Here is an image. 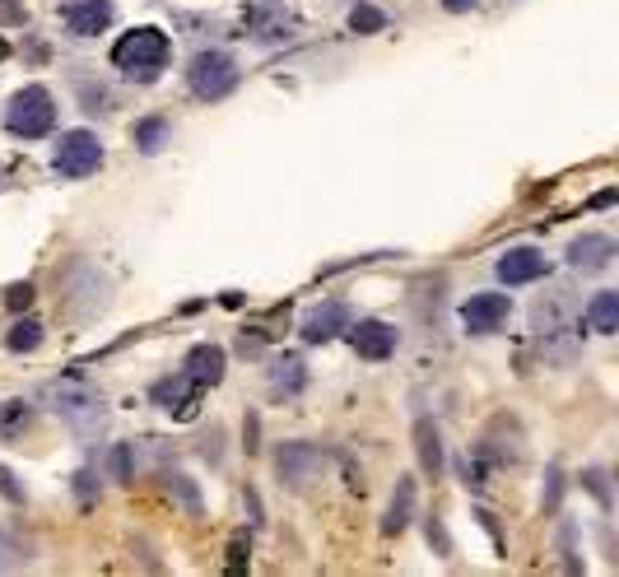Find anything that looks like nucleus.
Returning a JSON list of instances; mask_svg holds the SVG:
<instances>
[{
  "label": "nucleus",
  "mask_w": 619,
  "mask_h": 577,
  "mask_svg": "<svg viewBox=\"0 0 619 577\" xmlns=\"http://www.w3.org/2000/svg\"><path fill=\"white\" fill-rule=\"evenodd\" d=\"M168 56H173V38L154 24H140L112 42V66L131 84H154L168 70Z\"/></svg>",
  "instance_id": "nucleus-1"
},
{
  "label": "nucleus",
  "mask_w": 619,
  "mask_h": 577,
  "mask_svg": "<svg viewBox=\"0 0 619 577\" xmlns=\"http://www.w3.org/2000/svg\"><path fill=\"white\" fill-rule=\"evenodd\" d=\"M238 84H243V66L224 47H205V52H196L187 61V89L201 103H224Z\"/></svg>",
  "instance_id": "nucleus-2"
},
{
  "label": "nucleus",
  "mask_w": 619,
  "mask_h": 577,
  "mask_svg": "<svg viewBox=\"0 0 619 577\" xmlns=\"http://www.w3.org/2000/svg\"><path fill=\"white\" fill-rule=\"evenodd\" d=\"M56 126V98L47 84H24L5 108V131L14 140H42Z\"/></svg>",
  "instance_id": "nucleus-3"
},
{
  "label": "nucleus",
  "mask_w": 619,
  "mask_h": 577,
  "mask_svg": "<svg viewBox=\"0 0 619 577\" xmlns=\"http://www.w3.org/2000/svg\"><path fill=\"white\" fill-rule=\"evenodd\" d=\"M42 396L52 401V410L66 419L75 433H89L94 424H103V396H98L89 382H80V377H61V382H52Z\"/></svg>",
  "instance_id": "nucleus-4"
},
{
  "label": "nucleus",
  "mask_w": 619,
  "mask_h": 577,
  "mask_svg": "<svg viewBox=\"0 0 619 577\" xmlns=\"http://www.w3.org/2000/svg\"><path fill=\"white\" fill-rule=\"evenodd\" d=\"M52 168H56V177H66V182L94 177L98 168H103V140H98L94 131H84V126L61 131V140H56V149H52Z\"/></svg>",
  "instance_id": "nucleus-5"
},
{
  "label": "nucleus",
  "mask_w": 619,
  "mask_h": 577,
  "mask_svg": "<svg viewBox=\"0 0 619 577\" xmlns=\"http://www.w3.org/2000/svg\"><path fill=\"white\" fill-rule=\"evenodd\" d=\"M350 322H354L350 303H345V298H326V303L303 312L298 336H303V345H331V340H340L345 331H350Z\"/></svg>",
  "instance_id": "nucleus-6"
},
{
  "label": "nucleus",
  "mask_w": 619,
  "mask_h": 577,
  "mask_svg": "<svg viewBox=\"0 0 619 577\" xmlns=\"http://www.w3.org/2000/svg\"><path fill=\"white\" fill-rule=\"evenodd\" d=\"M322 461H326L322 447H317V443H303V438L275 447V475H280L284 489H308V484L317 480Z\"/></svg>",
  "instance_id": "nucleus-7"
},
{
  "label": "nucleus",
  "mask_w": 619,
  "mask_h": 577,
  "mask_svg": "<svg viewBox=\"0 0 619 577\" xmlns=\"http://www.w3.org/2000/svg\"><path fill=\"white\" fill-rule=\"evenodd\" d=\"M243 28L247 38L266 42V47H275V42H289L298 33V19L284 5H275V0H256V5H247L243 10Z\"/></svg>",
  "instance_id": "nucleus-8"
},
{
  "label": "nucleus",
  "mask_w": 619,
  "mask_h": 577,
  "mask_svg": "<svg viewBox=\"0 0 619 577\" xmlns=\"http://www.w3.org/2000/svg\"><path fill=\"white\" fill-rule=\"evenodd\" d=\"M112 19H117L112 0H61V24L70 38H98L112 28Z\"/></svg>",
  "instance_id": "nucleus-9"
},
{
  "label": "nucleus",
  "mask_w": 619,
  "mask_h": 577,
  "mask_svg": "<svg viewBox=\"0 0 619 577\" xmlns=\"http://www.w3.org/2000/svg\"><path fill=\"white\" fill-rule=\"evenodd\" d=\"M508 312H512V298L508 294H471L461 303V326L471 336H494L508 326Z\"/></svg>",
  "instance_id": "nucleus-10"
},
{
  "label": "nucleus",
  "mask_w": 619,
  "mask_h": 577,
  "mask_svg": "<svg viewBox=\"0 0 619 577\" xmlns=\"http://www.w3.org/2000/svg\"><path fill=\"white\" fill-rule=\"evenodd\" d=\"M350 345L359 359H391L396 354V345H401V331L391 322H382V317H364V322L354 326L350 322Z\"/></svg>",
  "instance_id": "nucleus-11"
},
{
  "label": "nucleus",
  "mask_w": 619,
  "mask_h": 577,
  "mask_svg": "<svg viewBox=\"0 0 619 577\" xmlns=\"http://www.w3.org/2000/svg\"><path fill=\"white\" fill-rule=\"evenodd\" d=\"M494 275L503 284H536L540 275H550V261H545L540 247H508L494 261Z\"/></svg>",
  "instance_id": "nucleus-12"
},
{
  "label": "nucleus",
  "mask_w": 619,
  "mask_h": 577,
  "mask_svg": "<svg viewBox=\"0 0 619 577\" xmlns=\"http://www.w3.org/2000/svg\"><path fill=\"white\" fill-rule=\"evenodd\" d=\"M196 396H201V387H196L187 373L159 377V382L149 387V401L159 405V410H168V415H182V419L196 415Z\"/></svg>",
  "instance_id": "nucleus-13"
},
{
  "label": "nucleus",
  "mask_w": 619,
  "mask_h": 577,
  "mask_svg": "<svg viewBox=\"0 0 619 577\" xmlns=\"http://www.w3.org/2000/svg\"><path fill=\"white\" fill-rule=\"evenodd\" d=\"M182 373L196 382V387H219L224 382V373H229V354H224V345H191L187 349V359H182Z\"/></svg>",
  "instance_id": "nucleus-14"
},
{
  "label": "nucleus",
  "mask_w": 619,
  "mask_h": 577,
  "mask_svg": "<svg viewBox=\"0 0 619 577\" xmlns=\"http://www.w3.org/2000/svg\"><path fill=\"white\" fill-rule=\"evenodd\" d=\"M615 256H619V247H615V238H610V233H582V238L568 242V266L582 270V275L606 270Z\"/></svg>",
  "instance_id": "nucleus-15"
},
{
  "label": "nucleus",
  "mask_w": 619,
  "mask_h": 577,
  "mask_svg": "<svg viewBox=\"0 0 619 577\" xmlns=\"http://www.w3.org/2000/svg\"><path fill=\"white\" fill-rule=\"evenodd\" d=\"M266 382L275 396H298V391L308 387V363H303V354H294V349L275 354L266 368Z\"/></svg>",
  "instance_id": "nucleus-16"
},
{
  "label": "nucleus",
  "mask_w": 619,
  "mask_h": 577,
  "mask_svg": "<svg viewBox=\"0 0 619 577\" xmlns=\"http://www.w3.org/2000/svg\"><path fill=\"white\" fill-rule=\"evenodd\" d=\"M415 498H419L415 475H401V480H396V489H391L387 512H382V536H401L405 526L415 522Z\"/></svg>",
  "instance_id": "nucleus-17"
},
{
  "label": "nucleus",
  "mask_w": 619,
  "mask_h": 577,
  "mask_svg": "<svg viewBox=\"0 0 619 577\" xmlns=\"http://www.w3.org/2000/svg\"><path fill=\"white\" fill-rule=\"evenodd\" d=\"M415 457H419V470H424L429 480H443L447 457H443V433H438L433 419H415Z\"/></svg>",
  "instance_id": "nucleus-18"
},
{
  "label": "nucleus",
  "mask_w": 619,
  "mask_h": 577,
  "mask_svg": "<svg viewBox=\"0 0 619 577\" xmlns=\"http://www.w3.org/2000/svg\"><path fill=\"white\" fill-rule=\"evenodd\" d=\"M131 145L145 154V159H154V154H163V149L173 145V121L159 117V112H149V117H140L131 126Z\"/></svg>",
  "instance_id": "nucleus-19"
},
{
  "label": "nucleus",
  "mask_w": 619,
  "mask_h": 577,
  "mask_svg": "<svg viewBox=\"0 0 619 577\" xmlns=\"http://www.w3.org/2000/svg\"><path fill=\"white\" fill-rule=\"evenodd\" d=\"M587 331H596V336H615L619 331V294L615 289L592 294V303H587Z\"/></svg>",
  "instance_id": "nucleus-20"
},
{
  "label": "nucleus",
  "mask_w": 619,
  "mask_h": 577,
  "mask_svg": "<svg viewBox=\"0 0 619 577\" xmlns=\"http://www.w3.org/2000/svg\"><path fill=\"white\" fill-rule=\"evenodd\" d=\"M163 484H168L173 503L187 512V517H201V512H205L201 489H196V480H191V475H182V470H168V475H163Z\"/></svg>",
  "instance_id": "nucleus-21"
},
{
  "label": "nucleus",
  "mask_w": 619,
  "mask_h": 577,
  "mask_svg": "<svg viewBox=\"0 0 619 577\" xmlns=\"http://www.w3.org/2000/svg\"><path fill=\"white\" fill-rule=\"evenodd\" d=\"M42 336H47V331H42L38 317H19V322L5 331V349H10V354H33V349L42 345Z\"/></svg>",
  "instance_id": "nucleus-22"
},
{
  "label": "nucleus",
  "mask_w": 619,
  "mask_h": 577,
  "mask_svg": "<svg viewBox=\"0 0 619 577\" xmlns=\"http://www.w3.org/2000/svg\"><path fill=\"white\" fill-rule=\"evenodd\" d=\"M350 33H359V38L387 33V14L377 10V5H368V0H354V10H350Z\"/></svg>",
  "instance_id": "nucleus-23"
},
{
  "label": "nucleus",
  "mask_w": 619,
  "mask_h": 577,
  "mask_svg": "<svg viewBox=\"0 0 619 577\" xmlns=\"http://www.w3.org/2000/svg\"><path fill=\"white\" fill-rule=\"evenodd\" d=\"M108 480H117V484L135 480V447L131 443H112L108 447Z\"/></svg>",
  "instance_id": "nucleus-24"
},
{
  "label": "nucleus",
  "mask_w": 619,
  "mask_h": 577,
  "mask_svg": "<svg viewBox=\"0 0 619 577\" xmlns=\"http://www.w3.org/2000/svg\"><path fill=\"white\" fill-rule=\"evenodd\" d=\"M28 419H33V405L28 401H5L0 405V433L5 438H19L28 429Z\"/></svg>",
  "instance_id": "nucleus-25"
},
{
  "label": "nucleus",
  "mask_w": 619,
  "mask_h": 577,
  "mask_svg": "<svg viewBox=\"0 0 619 577\" xmlns=\"http://www.w3.org/2000/svg\"><path fill=\"white\" fill-rule=\"evenodd\" d=\"M559 498H564V470H559V461H550L545 466V489H540V508L559 512Z\"/></svg>",
  "instance_id": "nucleus-26"
},
{
  "label": "nucleus",
  "mask_w": 619,
  "mask_h": 577,
  "mask_svg": "<svg viewBox=\"0 0 619 577\" xmlns=\"http://www.w3.org/2000/svg\"><path fill=\"white\" fill-rule=\"evenodd\" d=\"M28 559H33V554H28L24 540L0 536V568H19V564H28Z\"/></svg>",
  "instance_id": "nucleus-27"
},
{
  "label": "nucleus",
  "mask_w": 619,
  "mask_h": 577,
  "mask_svg": "<svg viewBox=\"0 0 619 577\" xmlns=\"http://www.w3.org/2000/svg\"><path fill=\"white\" fill-rule=\"evenodd\" d=\"M0 28H28V5L24 0H0Z\"/></svg>",
  "instance_id": "nucleus-28"
},
{
  "label": "nucleus",
  "mask_w": 619,
  "mask_h": 577,
  "mask_svg": "<svg viewBox=\"0 0 619 577\" xmlns=\"http://www.w3.org/2000/svg\"><path fill=\"white\" fill-rule=\"evenodd\" d=\"M582 484H587V489H592V494H596V503H601V508H610V484H606V470H601V466L582 470Z\"/></svg>",
  "instance_id": "nucleus-29"
},
{
  "label": "nucleus",
  "mask_w": 619,
  "mask_h": 577,
  "mask_svg": "<svg viewBox=\"0 0 619 577\" xmlns=\"http://www.w3.org/2000/svg\"><path fill=\"white\" fill-rule=\"evenodd\" d=\"M559 550H564V568H568V573H582V559L573 554V522L559 526Z\"/></svg>",
  "instance_id": "nucleus-30"
},
{
  "label": "nucleus",
  "mask_w": 619,
  "mask_h": 577,
  "mask_svg": "<svg viewBox=\"0 0 619 577\" xmlns=\"http://www.w3.org/2000/svg\"><path fill=\"white\" fill-rule=\"evenodd\" d=\"M80 98H84V112H108V89H94V84H80Z\"/></svg>",
  "instance_id": "nucleus-31"
},
{
  "label": "nucleus",
  "mask_w": 619,
  "mask_h": 577,
  "mask_svg": "<svg viewBox=\"0 0 619 577\" xmlns=\"http://www.w3.org/2000/svg\"><path fill=\"white\" fill-rule=\"evenodd\" d=\"M424 531H429V545H433V550H438V554H443V559H447V554H452V540H447V526L438 522V517H429V526H424Z\"/></svg>",
  "instance_id": "nucleus-32"
},
{
  "label": "nucleus",
  "mask_w": 619,
  "mask_h": 577,
  "mask_svg": "<svg viewBox=\"0 0 619 577\" xmlns=\"http://www.w3.org/2000/svg\"><path fill=\"white\" fill-rule=\"evenodd\" d=\"M0 494L10 498L14 508H19V503H24V489H19V480H14V470H5V466H0Z\"/></svg>",
  "instance_id": "nucleus-33"
},
{
  "label": "nucleus",
  "mask_w": 619,
  "mask_h": 577,
  "mask_svg": "<svg viewBox=\"0 0 619 577\" xmlns=\"http://www.w3.org/2000/svg\"><path fill=\"white\" fill-rule=\"evenodd\" d=\"M247 550H252V540H247V536H233V545H229V573H238V568H243Z\"/></svg>",
  "instance_id": "nucleus-34"
},
{
  "label": "nucleus",
  "mask_w": 619,
  "mask_h": 577,
  "mask_svg": "<svg viewBox=\"0 0 619 577\" xmlns=\"http://www.w3.org/2000/svg\"><path fill=\"white\" fill-rule=\"evenodd\" d=\"M5 303H10L14 312H24L28 303H33V284H14L10 294H5Z\"/></svg>",
  "instance_id": "nucleus-35"
},
{
  "label": "nucleus",
  "mask_w": 619,
  "mask_h": 577,
  "mask_svg": "<svg viewBox=\"0 0 619 577\" xmlns=\"http://www.w3.org/2000/svg\"><path fill=\"white\" fill-rule=\"evenodd\" d=\"M94 480H98L94 470H80V475H75V494H80V498H94Z\"/></svg>",
  "instance_id": "nucleus-36"
},
{
  "label": "nucleus",
  "mask_w": 619,
  "mask_h": 577,
  "mask_svg": "<svg viewBox=\"0 0 619 577\" xmlns=\"http://www.w3.org/2000/svg\"><path fill=\"white\" fill-rule=\"evenodd\" d=\"M256 433H261V419H256V415H247V419H243V438H247V452H256V447H261V443H256Z\"/></svg>",
  "instance_id": "nucleus-37"
},
{
  "label": "nucleus",
  "mask_w": 619,
  "mask_h": 577,
  "mask_svg": "<svg viewBox=\"0 0 619 577\" xmlns=\"http://www.w3.org/2000/svg\"><path fill=\"white\" fill-rule=\"evenodd\" d=\"M475 5H480V0H443L447 14H466V10H475Z\"/></svg>",
  "instance_id": "nucleus-38"
},
{
  "label": "nucleus",
  "mask_w": 619,
  "mask_h": 577,
  "mask_svg": "<svg viewBox=\"0 0 619 577\" xmlns=\"http://www.w3.org/2000/svg\"><path fill=\"white\" fill-rule=\"evenodd\" d=\"M247 512H252V526H261V498H256V489H247Z\"/></svg>",
  "instance_id": "nucleus-39"
}]
</instances>
